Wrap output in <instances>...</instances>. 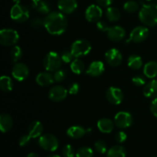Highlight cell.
<instances>
[{"instance_id": "1", "label": "cell", "mask_w": 157, "mask_h": 157, "mask_svg": "<svg viewBox=\"0 0 157 157\" xmlns=\"http://www.w3.org/2000/svg\"><path fill=\"white\" fill-rule=\"evenodd\" d=\"M44 27L49 34L60 35L67 28V19L61 12H51L44 18Z\"/></svg>"}, {"instance_id": "2", "label": "cell", "mask_w": 157, "mask_h": 157, "mask_svg": "<svg viewBox=\"0 0 157 157\" xmlns=\"http://www.w3.org/2000/svg\"><path fill=\"white\" fill-rule=\"evenodd\" d=\"M139 18L143 24L148 27L157 25V5H144L139 12Z\"/></svg>"}, {"instance_id": "3", "label": "cell", "mask_w": 157, "mask_h": 157, "mask_svg": "<svg viewBox=\"0 0 157 157\" xmlns=\"http://www.w3.org/2000/svg\"><path fill=\"white\" fill-rule=\"evenodd\" d=\"M91 44L86 39H78L72 43L71 52L75 58H78L88 55L91 51Z\"/></svg>"}, {"instance_id": "4", "label": "cell", "mask_w": 157, "mask_h": 157, "mask_svg": "<svg viewBox=\"0 0 157 157\" xmlns=\"http://www.w3.org/2000/svg\"><path fill=\"white\" fill-rule=\"evenodd\" d=\"M62 59L61 55L55 52H50L45 55L43 65L45 70L49 72H55L61 67Z\"/></svg>"}, {"instance_id": "5", "label": "cell", "mask_w": 157, "mask_h": 157, "mask_svg": "<svg viewBox=\"0 0 157 157\" xmlns=\"http://www.w3.org/2000/svg\"><path fill=\"white\" fill-rule=\"evenodd\" d=\"M38 145L46 151L53 152L58 148L59 142L55 135L52 133H45L40 136L38 140Z\"/></svg>"}, {"instance_id": "6", "label": "cell", "mask_w": 157, "mask_h": 157, "mask_svg": "<svg viewBox=\"0 0 157 157\" xmlns=\"http://www.w3.org/2000/svg\"><path fill=\"white\" fill-rule=\"evenodd\" d=\"M19 40V35L12 29H3L0 32V43L3 46H13Z\"/></svg>"}, {"instance_id": "7", "label": "cell", "mask_w": 157, "mask_h": 157, "mask_svg": "<svg viewBox=\"0 0 157 157\" xmlns=\"http://www.w3.org/2000/svg\"><path fill=\"white\" fill-rule=\"evenodd\" d=\"M11 18L17 22H24L29 18L30 13L29 9L20 3L15 4L10 11Z\"/></svg>"}, {"instance_id": "8", "label": "cell", "mask_w": 157, "mask_h": 157, "mask_svg": "<svg viewBox=\"0 0 157 157\" xmlns=\"http://www.w3.org/2000/svg\"><path fill=\"white\" fill-rule=\"evenodd\" d=\"M114 124L120 129L128 128L133 124V117L129 112H118L114 117Z\"/></svg>"}, {"instance_id": "9", "label": "cell", "mask_w": 157, "mask_h": 157, "mask_svg": "<svg viewBox=\"0 0 157 157\" xmlns=\"http://www.w3.org/2000/svg\"><path fill=\"white\" fill-rule=\"evenodd\" d=\"M12 75L16 81H23L27 79L29 75V69L24 63L17 62L13 66Z\"/></svg>"}, {"instance_id": "10", "label": "cell", "mask_w": 157, "mask_h": 157, "mask_svg": "<svg viewBox=\"0 0 157 157\" xmlns=\"http://www.w3.org/2000/svg\"><path fill=\"white\" fill-rule=\"evenodd\" d=\"M149 35V30L145 26H137L131 31L130 34V39L135 43H140L145 41Z\"/></svg>"}, {"instance_id": "11", "label": "cell", "mask_w": 157, "mask_h": 157, "mask_svg": "<svg viewBox=\"0 0 157 157\" xmlns=\"http://www.w3.org/2000/svg\"><path fill=\"white\" fill-rule=\"evenodd\" d=\"M106 98L109 103L113 105H118L121 104L124 100V93L118 87H110L106 92Z\"/></svg>"}, {"instance_id": "12", "label": "cell", "mask_w": 157, "mask_h": 157, "mask_svg": "<svg viewBox=\"0 0 157 157\" xmlns=\"http://www.w3.org/2000/svg\"><path fill=\"white\" fill-rule=\"evenodd\" d=\"M105 60L109 65L117 67L122 63L123 55L117 48H110L105 53Z\"/></svg>"}, {"instance_id": "13", "label": "cell", "mask_w": 157, "mask_h": 157, "mask_svg": "<svg viewBox=\"0 0 157 157\" xmlns=\"http://www.w3.org/2000/svg\"><path fill=\"white\" fill-rule=\"evenodd\" d=\"M67 90L61 85H55L51 88L48 93V98L54 102H60L67 98Z\"/></svg>"}, {"instance_id": "14", "label": "cell", "mask_w": 157, "mask_h": 157, "mask_svg": "<svg viewBox=\"0 0 157 157\" xmlns=\"http://www.w3.org/2000/svg\"><path fill=\"white\" fill-rule=\"evenodd\" d=\"M102 15V9L97 5H90L85 11V18L90 22H98Z\"/></svg>"}, {"instance_id": "15", "label": "cell", "mask_w": 157, "mask_h": 157, "mask_svg": "<svg viewBox=\"0 0 157 157\" xmlns=\"http://www.w3.org/2000/svg\"><path fill=\"white\" fill-rule=\"evenodd\" d=\"M107 37L112 41H121L126 35V31L123 27L119 25L112 26L109 28L107 32Z\"/></svg>"}, {"instance_id": "16", "label": "cell", "mask_w": 157, "mask_h": 157, "mask_svg": "<svg viewBox=\"0 0 157 157\" xmlns=\"http://www.w3.org/2000/svg\"><path fill=\"white\" fill-rule=\"evenodd\" d=\"M58 9L64 14H71L78 8L77 0H58Z\"/></svg>"}, {"instance_id": "17", "label": "cell", "mask_w": 157, "mask_h": 157, "mask_svg": "<svg viewBox=\"0 0 157 157\" xmlns=\"http://www.w3.org/2000/svg\"><path fill=\"white\" fill-rule=\"evenodd\" d=\"M104 64L101 61H94L89 65L86 71V74L90 77H99L104 72Z\"/></svg>"}, {"instance_id": "18", "label": "cell", "mask_w": 157, "mask_h": 157, "mask_svg": "<svg viewBox=\"0 0 157 157\" xmlns=\"http://www.w3.org/2000/svg\"><path fill=\"white\" fill-rule=\"evenodd\" d=\"M37 84L41 87H47L55 82L54 76L49 71L41 72L38 74L35 78Z\"/></svg>"}, {"instance_id": "19", "label": "cell", "mask_w": 157, "mask_h": 157, "mask_svg": "<svg viewBox=\"0 0 157 157\" xmlns=\"http://www.w3.org/2000/svg\"><path fill=\"white\" fill-rule=\"evenodd\" d=\"M144 95L146 98H157V79H153L149 83L146 84L144 87Z\"/></svg>"}, {"instance_id": "20", "label": "cell", "mask_w": 157, "mask_h": 157, "mask_svg": "<svg viewBox=\"0 0 157 157\" xmlns=\"http://www.w3.org/2000/svg\"><path fill=\"white\" fill-rule=\"evenodd\" d=\"M13 127V120L8 113H2L0 115V130L2 133L10 131Z\"/></svg>"}, {"instance_id": "21", "label": "cell", "mask_w": 157, "mask_h": 157, "mask_svg": "<svg viewBox=\"0 0 157 157\" xmlns=\"http://www.w3.org/2000/svg\"><path fill=\"white\" fill-rule=\"evenodd\" d=\"M114 123L108 118H102L99 120L98 122V128L101 133H111L114 128Z\"/></svg>"}, {"instance_id": "22", "label": "cell", "mask_w": 157, "mask_h": 157, "mask_svg": "<svg viewBox=\"0 0 157 157\" xmlns=\"http://www.w3.org/2000/svg\"><path fill=\"white\" fill-rule=\"evenodd\" d=\"M42 124L40 121H33L29 127V135L32 138H37L41 136L43 133Z\"/></svg>"}, {"instance_id": "23", "label": "cell", "mask_w": 157, "mask_h": 157, "mask_svg": "<svg viewBox=\"0 0 157 157\" xmlns=\"http://www.w3.org/2000/svg\"><path fill=\"white\" fill-rule=\"evenodd\" d=\"M144 74L147 78L153 79L157 77V62L151 61L147 62L144 67Z\"/></svg>"}, {"instance_id": "24", "label": "cell", "mask_w": 157, "mask_h": 157, "mask_svg": "<svg viewBox=\"0 0 157 157\" xmlns=\"http://www.w3.org/2000/svg\"><path fill=\"white\" fill-rule=\"evenodd\" d=\"M87 133V130L81 126H73L67 130V135L72 139H80Z\"/></svg>"}, {"instance_id": "25", "label": "cell", "mask_w": 157, "mask_h": 157, "mask_svg": "<svg viewBox=\"0 0 157 157\" xmlns=\"http://www.w3.org/2000/svg\"><path fill=\"white\" fill-rule=\"evenodd\" d=\"M127 65L133 70H139L143 66L142 58L137 55H130L127 59Z\"/></svg>"}, {"instance_id": "26", "label": "cell", "mask_w": 157, "mask_h": 157, "mask_svg": "<svg viewBox=\"0 0 157 157\" xmlns=\"http://www.w3.org/2000/svg\"><path fill=\"white\" fill-rule=\"evenodd\" d=\"M126 150L121 145H116L112 147L107 151V157H126Z\"/></svg>"}, {"instance_id": "27", "label": "cell", "mask_w": 157, "mask_h": 157, "mask_svg": "<svg viewBox=\"0 0 157 157\" xmlns=\"http://www.w3.org/2000/svg\"><path fill=\"white\" fill-rule=\"evenodd\" d=\"M0 88L5 93L10 92L13 89V81L9 76H2L0 78Z\"/></svg>"}, {"instance_id": "28", "label": "cell", "mask_w": 157, "mask_h": 157, "mask_svg": "<svg viewBox=\"0 0 157 157\" xmlns=\"http://www.w3.org/2000/svg\"><path fill=\"white\" fill-rule=\"evenodd\" d=\"M106 17L111 22L117 21L121 18V14L118 9L115 7H108L105 12Z\"/></svg>"}, {"instance_id": "29", "label": "cell", "mask_w": 157, "mask_h": 157, "mask_svg": "<svg viewBox=\"0 0 157 157\" xmlns=\"http://www.w3.org/2000/svg\"><path fill=\"white\" fill-rule=\"evenodd\" d=\"M32 6H33L34 9H36L37 12L43 14V15H47L48 14L51 12L50 4L47 1H44V0H41L36 4H32Z\"/></svg>"}, {"instance_id": "30", "label": "cell", "mask_w": 157, "mask_h": 157, "mask_svg": "<svg viewBox=\"0 0 157 157\" xmlns=\"http://www.w3.org/2000/svg\"><path fill=\"white\" fill-rule=\"evenodd\" d=\"M70 67L73 73L76 74V75H81L82 72H84L85 65H84V62L79 58H75L71 63Z\"/></svg>"}, {"instance_id": "31", "label": "cell", "mask_w": 157, "mask_h": 157, "mask_svg": "<svg viewBox=\"0 0 157 157\" xmlns=\"http://www.w3.org/2000/svg\"><path fill=\"white\" fill-rule=\"evenodd\" d=\"M11 59L13 62L17 63L22 57V50L19 46H14L10 51Z\"/></svg>"}, {"instance_id": "32", "label": "cell", "mask_w": 157, "mask_h": 157, "mask_svg": "<svg viewBox=\"0 0 157 157\" xmlns=\"http://www.w3.org/2000/svg\"><path fill=\"white\" fill-rule=\"evenodd\" d=\"M139 4L136 1H133V0L127 1L124 6V10L127 12H129V13H134V12H137L139 10Z\"/></svg>"}, {"instance_id": "33", "label": "cell", "mask_w": 157, "mask_h": 157, "mask_svg": "<svg viewBox=\"0 0 157 157\" xmlns=\"http://www.w3.org/2000/svg\"><path fill=\"white\" fill-rule=\"evenodd\" d=\"M94 152L88 147H82L76 152V157H93Z\"/></svg>"}, {"instance_id": "34", "label": "cell", "mask_w": 157, "mask_h": 157, "mask_svg": "<svg viewBox=\"0 0 157 157\" xmlns=\"http://www.w3.org/2000/svg\"><path fill=\"white\" fill-rule=\"evenodd\" d=\"M94 148L97 152L101 153V154H104V153H105L107 152V145L105 141L102 140H98L94 144Z\"/></svg>"}, {"instance_id": "35", "label": "cell", "mask_w": 157, "mask_h": 157, "mask_svg": "<svg viewBox=\"0 0 157 157\" xmlns=\"http://www.w3.org/2000/svg\"><path fill=\"white\" fill-rule=\"evenodd\" d=\"M62 155L64 157H75L76 156L75 149L71 145H65L62 149Z\"/></svg>"}, {"instance_id": "36", "label": "cell", "mask_w": 157, "mask_h": 157, "mask_svg": "<svg viewBox=\"0 0 157 157\" xmlns=\"http://www.w3.org/2000/svg\"><path fill=\"white\" fill-rule=\"evenodd\" d=\"M54 79L56 82H61L65 79L66 76H67V73L63 69H58V71H55V74L53 75Z\"/></svg>"}, {"instance_id": "37", "label": "cell", "mask_w": 157, "mask_h": 157, "mask_svg": "<svg viewBox=\"0 0 157 157\" xmlns=\"http://www.w3.org/2000/svg\"><path fill=\"white\" fill-rule=\"evenodd\" d=\"M61 59H62V61H64V63H70L71 62L74 60V58L75 56L73 55L72 52L70 51H64V52L61 53Z\"/></svg>"}, {"instance_id": "38", "label": "cell", "mask_w": 157, "mask_h": 157, "mask_svg": "<svg viewBox=\"0 0 157 157\" xmlns=\"http://www.w3.org/2000/svg\"><path fill=\"white\" fill-rule=\"evenodd\" d=\"M132 82L135 86L141 87L146 84V79L142 75H136L132 78Z\"/></svg>"}, {"instance_id": "39", "label": "cell", "mask_w": 157, "mask_h": 157, "mask_svg": "<svg viewBox=\"0 0 157 157\" xmlns=\"http://www.w3.org/2000/svg\"><path fill=\"white\" fill-rule=\"evenodd\" d=\"M30 25L35 29H41L42 26H44V19H41L40 18H34L31 21Z\"/></svg>"}, {"instance_id": "40", "label": "cell", "mask_w": 157, "mask_h": 157, "mask_svg": "<svg viewBox=\"0 0 157 157\" xmlns=\"http://www.w3.org/2000/svg\"><path fill=\"white\" fill-rule=\"evenodd\" d=\"M127 136L124 131H120L118 133H117V134L115 135V140L117 143L119 144H122V143L125 142L126 140H127Z\"/></svg>"}, {"instance_id": "41", "label": "cell", "mask_w": 157, "mask_h": 157, "mask_svg": "<svg viewBox=\"0 0 157 157\" xmlns=\"http://www.w3.org/2000/svg\"><path fill=\"white\" fill-rule=\"evenodd\" d=\"M31 139H32V137L29 135H23L19 139V142H18L19 143V145L21 147H26V146L29 144Z\"/></svg>"}, {"instance_id": "42", "label": "cell", "mask_w": 157, "mask_h": 157, "mask_svg": "<svg viewBox=\"0 0 157 157\" xmlns=\"http://www.w3.org/2000/svg\"><path fill=\"white\" fill-rule=\"evenodd\" d=\"M96 25L98 30L103 32H107L108 31L109 28H110L108 26V25H107V23H106L104 21H98L97 22Z\"/></svg>"}, {"instance_id": "43", "label": "cell", "mask_w": 157, "mask_h": 157, "mask_svg": "<svg viewBox=\"0 0 157 157\" xmlns=\"http://www.w3.org/2000/svg\"><path fill=\"white\" fill-rule=\"evenodd\" d=\"M79 88L80 87L79 85H78V83H73V84H71V86L69 87V94L72 95L77 94L78 93V91H79Z\"/></svg>"}, {"instance_id": "44", "label": "cell", "mask_w": 157, "mask_h": 157, "mask_svg": "<svg viewBox=\"0 0 157 157\" xmlns=\"http://www.w3.org/2000/svg\"><path fill=\"white\" fill-rule=\"evenodd\" d=\"M150 110L154 117L157 118V98H154L150 104Z\"/></svg>"}, {"instance_id": "45", "label": "cell", "mask_w": 157, "mask_h": 157, "mask_svg": "<svg viewBox=\"0 0 157 157\" xmlns=\"http://www.w3.org/2000/svg\"><path fill=\"white\" fill-rule=\"evenodd\" d=\"M98 4L101 7H109L113 0H96Z\"/></svg>"}, {"instance_id": "46", "label": "cell", "mask_w": 157, "mask_h": 157, "mask_svg": "<svg viewBox=\"0 0 157 157\" xmlns=\"http://www.w3.org/2000/svg\"><path fill=\"white\" fill-rule=\"evenodd\" d=\"M27 157H40V156L35 153H31L28 155Z\"/></svg>"}, {"instance_id": "47", "label": "cell", "mask_w": 157, "mask_h": 157, "mask_svg": "<svg viewBox=\"0 0 157 157\" xmlns=\"http://www.w3.org/2000/svg\"><path fill=\"white\" fill-rule=\"evenodd\" d=\"M32 4H36V3H38V2H40L41 0H32Z\"/></svg>"}, {"instance_id": "48", "label": "cell", "mask_w": 157, "mask_h": 157, "mask_svg": "<svg viewBox=\"0 0 157 157\" xmlns=\"http://www.w3.org/2000/svg\"><path fill=\"white\" fill-rule=\"evenodd\" d=\"M47 157H61V156H58V155L53 154V155H50V156H47Z\"/></svg>"}, {"instance_id": "49", "label": "cell", "mask_w": 157, "mask_h": 157, "mask_svg": "<svg viewBox=\"0 0 157 157\" xmlns=\"http://www.w3.org/2000/svg\"><path fill=\"white\" fill-rule=\"evenodd\" d=\"M15 2V4H18V3H20V0H13Z\"/></svg>"}, {"instance_id": "50", "label": "cell", "mask_w": 157, "mask_h": 157, "mask_svg": "<svg viewBox=\"0 0 157 157\" xmlns=\"http://www.w3.org/2000/svg\"><path fill=\"white\" fill-rule=\"evenodd\" d=\"M147 1H152V0H147Z\"/></svg>"}, {"instance_id": "51", "label": "cell", "mask_w": 157, "mask_h": 157, "mask_svg": "<svg viewBox=\"0 0 157 157\" xmlns=\"http://www.w3.org/2000/svg\"><path fill=\"white\" fill-rule=\"evenodd\" d=\"M152 157H157V156H152Z\"/></svg>"}]
</instances>
